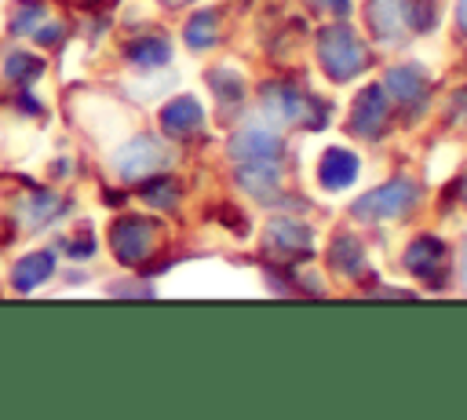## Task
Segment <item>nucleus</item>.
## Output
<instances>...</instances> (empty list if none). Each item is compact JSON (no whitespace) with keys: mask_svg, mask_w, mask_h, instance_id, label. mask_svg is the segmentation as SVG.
I'll return each instance as SVG.
<instances>
[{"mask_svg":"<svg viewBox=\"0 0 467 420\" xmlns=\"http://www.w3.org/2000/svg\"><path fill=\"white\" fill-rule=\"evenodd\" d=\"M412 201H416V186L409 179H390V183L361 194L350 212L358 219H398L412 208Z\"/></svg>","mask_w":467,"mask_h":420,"instance_id":"obj_4","label":"nucleus"},{"mask_svg":"<svg viewBox=\"0 0 467 420\" xmlns=\"http://www.w3.org/2000/svg\"><path fill=\"white\" fill-rule=\"evenodd\" d=\"M168 164H171V150L157 135H139L117 153V175L124 183H139V179H146Z\"/></svg>","mask_w":467,"mask_h":420,"instance_id":"obj_3","label":"nucleus"},{"mask_svg":"<svg viewBox=\"0 0 467 420\" xmlns=\"http://www.w3.org/2000/svg\"><path fill=\"white\" fill-rule=\"evenodd\" d=\"M332 267L343 274H361V245L354 237H336L332 241Z\"/></svg>","mask_w":467,"mask_h":420,"instance_id":"obj_19","label":"nucleus"},{"mask_svg":"<svg viewBox=\"0 0 467 420\" xmlns=\"http://www.w3.org/2000/svg\"><path fill=\"white\" fill-rule=\"evenodd\" d=\"M456 22H460V29L467 33V0H456Z\"/></svg>","mask_w":467,"mask_h":420,"instance_id":"obj_27","label":"nucleus"},{"mask_svg":"<svg viewBox=\"0 0 467 420\" xmlns=\"http://www.w3.org/2000/svg\"><path fill=\"white\" fill-rule=\"evenodd\" d=\"M405 267L420 278H427L431 285H441V270H445V245L438 237H416L405 252Z\"/></svg>","mask_w":467,"mask_h":420,"instance_id":"obj_9","label":"nucleus"},{"mask_svg":"<svg viewBox=\"0 0 467 420\" xmlns=\"http://www.w3.org/2000/svg\"><path fill=\"white\" fill-rule=\"evenodd\" d=\"M36 22H44V4H36V0H22L18 11L11 15V33H29Z\"/></svg>","mask_w":467,"mask_h":420,"instance_id":"obj_22","label":"nucleus"},{"mask_svg":"<svg viewBox=\"0 0 467 420\" xmlns=\"http://www.w3.org/2000/svg\"><path fill=\"white\" fill-rule=\"evenodd\" d=\"M142 197L150 201V205H161V208H175V183H168V179H153V183H146L142 186Z\"/></svg>","mask_w":467,"mask_h":420,"instance_id":"obj_24","label":"nucleus"},{"mask_svg":"<svg viewBox=\"0 0 467 420\" xmlns=\"http://www.w3.org/2000/svg\"><path fill=\"white\" fill-rule=\"evenodd\" d=\"M201 124H204V110H201V102L190 99V95H179V99H171V102L161 110V128H164L168 135H193Z\"/></svg>","mask_w":467,"mask_h":420,"instance_id":"obj_11","label":"nucleus"},{"mask_svg":"<svg viewBox=\"0 0 467 420\" xmlns=\"http://www.w3.org/2000/svg\"><path fill=\"white\" fill-rule=\"evenodd\" d=\"M208 84H212L226 102H237V99H241V77H237L234 69H215V73L208 77Z\"/></svg>","mask_w":467,"mask_h":420,"instance_id":"obj_23","label":"nucleus"},{"mask_svg":"<svg viewBox=\"0 0 467 420\" xmlns=\"http://www.w3.org/2000/svg\"><path fill=\"white\" fill-rule=\"evenodd\" d=\"M281 139L270 128H241L230 139V157L237 164H281Z\"/></svg>","mask_w":467,"mask_h":420,"instance_id":"obj_5","label":"nucleus"},{"mask_svg":"<svg viewBox=\"0 0 467 420\" xmlns=\"http://www.w3.org/2000/svg\"><path fill=\"white\" fill-rule=\"evenodd\" d=\"M128 58H131L135 66H142V69H153V66H161V62L171 58V47H168L164 37H142V40H135V44L128 47Z\"/></svg>","mask_w":467,"mask_h":420,"instance_id":"obj_18","label":"nucleus"},{"mask_svg":"<svg viewBox=\"0 0 467 420\" xmlns=\"http://www.w3.org/2000/svg\"><path fill=\"white\" fill-rule=\"evenodd\" d=\"M66 248H69V256H91V252H95V245H91V237H80V241H69Z\"/></svg>","mask_w":467,"mask_h":420,"instance_id":"obj_25","label":"nucleus"},{"mask_svg":"<svg viewBox=\"0 0 467 420\" xmlns=\"http://www.w3.org/2000/svg\"><path fill=\"white\" fill-rule=\"evenodd\" d=\"M387 113H390V99H387V88L383 84H368L358 99H354V110H350V131L354 135H365V139H376L387 124Z\"/></svg>","mask_w":467,"mask_h":420,"instance_id":"obj_6","label":"nucleus"},{"mask_svg":"<svg viewBox=\"0 0 467 420\" xmlns=\"http://www.w3.org/2000/svg\"><path fill=\"white\" fill-rule=\"evenodd\" d=\"M182 33H186V44H190L193 51L212 47L215 37H219V18H215V11H197V15H190V22H186Z\"/></svg>","mask_w":467,"mask_h":420,"instance_id":"obj_17","label":"nucleus"},{"mask_svg":"<svg viewBox=\"0 0 467 420\" xmlns=\"http://www.w3.org/2000/svg\"><path fill=\"white\" fill-rule=\"evenodd\" d=\"M266 252L277 256V259H296V256H310V230L296 219H274L266 226V237H263Z\"/></svg>","mask_w":467,"mask_h":420,"instance_id":"obj_7","label":"nucleus"},{"mask_svg":"<svg viewBox=\"0 0 467 420\" xmlns=\"http://www.w3.org/2000/svg\"><path fill=\"white\" fill-rule=\"evenodd\" d=\"M317 179H321V186H328V190L350 186V183L358 179V157H354L350 150H328V153L321 157V164H317Z\"/></svg>","mask_w":467,"mask_h":420,"instance_id":"obj_12","label":"nucleus"},{"mask_svg":"<svg viewBox=\"0 0 467 420\" xmlns=\"http://www.w3.org/2000/svg\"><path fill=\"white\" fill-rule=\"evenodd\" d=\"M109 248L120 263L128 267H139L142 259L153 256L157 248V223L146 219V215H120L113 226H109Z\"/></svg>","mask_w":467,"mask_h":420,"instance_id":"obj_2","label":"nucleus"},{"mask_svg":"<svg viewBox=\"0 0 467 420\" xmlns=\"http://www.w3.org/2000/svg\"><path fill=\"white\" fill-rule=\"evenodd\" d=\"M463 278H467V248H463Z\"/></svg>","mask_w":467,"mask_h":420,"instance_id":"obj_30","label":"nucleus"},{"mask_svg":"<svg viewBox=\"0 0 467 420\" xmlns=\"http://www.w3.org/2000/svg\"><path fill=\"white\" fill-rule=\"evenodd\" d=\"M401 18L416 29V33H423V29H431L434 22H438V11H434V0H401Z\"/></svg>","mask_w":467,"mask_h":420,"instance_id":"obj_20","label":"nucleus"},{"mask_svg":"<svg viewBox=\"0 0 467 420\" xmlns=\"http://www.w3.org/2000/svg\"><path fill=\"white\" fill-rule=\"evenodd\" d=\"M58 37H62L58 26H40V29H36V40H40V44H55Z\"/></svg>","mask_w":467,"mask_h":420,"instance_id":"obj_26","label":"nucleus"},{"mask_svg":"<svg viewBox=\"0 0 467 420\" xmlns=\"http://www.w3.org/2000/svg\"><path fill=\"white\" fill-rule=\"evenodd\" d=\"M383 88H387V95H390L398 106H405V110H420V106L427 102V80H423V73L412 69V66H394V69H387Z\"/></svg>","mask_w":467,"mask_h":420,"instance_id":"obj_8","label":"nucleus"},{"mask_svg":"<svg viewBox=\"0 0 467 420\" xmlns=\"http://www.w3.org/2000/svg\"><path fill=\"white\" fill-rule=\"evenodd\" d=\"M237 183L252 197L270 201L277 194V164H237Z\"/></svg>","mask_w":467,"mask_h":420,"instance_id":"obj_15","label":"nucleus"},{"mask_svg":"<svg viewBox=\"0 0 467 420\" xmlns=\"http://www.w3.org/2000/svg\"><path fill=\"white\" fill-rule=\"evenodd\" d=\"M368 26L383 44H398L401 40V4L394 0H372L368 4Z\"/></svg>","mask_w":467,"mask_h":420,"instance_id":"obj_14","label":"nucleus"},{"mask_svg":"<svg viewBox=\"0 0 467 420\" xmlns=\"http://www.w3.org/2000/svg\"><path fill=\"white\" fill-rule=\"evenodd\" d=\"M317 58L332 80H350L365 69V47L350 26H325L317 33Z\"/></svg>","mask_w":467,"mask_h":420,"instance_id":"obj_1","label":"nucleus"},{"mask_svg":"<svg viewBox=\"0 0 467 420\" xmlns=\"http://www.w3.org/2000/svg\"><path fill=\"white\" fill-rule=\"evenodd\" d=\"M40 73H44V62H40L36 55L15 51V55L7 58V77H11V80H22V84H29V80H36Z\"/></svg>","mask_w":467,"mask_h":420,"instance_id":"obj_21","label":"nucleus"},{"mask_svg":"<svg viewBox=\"0 0 467 420\" xmlns=\"http://www.w3.org/2000/svg\"><path fill=\"white\" fill-rule=\"evenodd\" d=\"M460 197H463V205H467V179H463V186H460Z\"/></svg>","mask_w":467,"mask_h":420,"instance_id":"obj_29","label":"nucleus"},{"mask_svg":"<svg viewBox=\"0 0 467 420\" xmlns=\"http://www.w3.org/2000/svg\"><path fill=\"white\" fill-rule=\"evenodd\" d=\"M456 106H467V88H463V91H456Z\"/></svg>","mask_w":467,"mask_h":420,"instance_id":"obj_28","label":"nucleus"},{"mask_svg":"<svg viewBox=\"0 0 467 420\" xmlns=\"http://www.w3.org/2000/svg\"><path fill=\"white\" fill-rule=\"evenodd\" d=\"M58 212H62V197L51 194V190H36V194H29L26 205H22V215H26L29 226H44V223H51Z\"/></svg>","mask_w":467,"mask_h":420,"instance_id":"obj_16","label":"nucleus"},{"mask_svg":"<svg viewBox=\"0 0 467 420\" xmlns=\"http://www.w3.org/2000/svg\"><path fill=\"white\" fill-rule=\"evenodd\" d=\"M51 270H55V256H51V252H29V256H22V259L15 263L11 281H15L18 292H29V289H36Z\"/></svg>","mask_w":467,"mask_h":420,"instance_id":"obj_13","label":"nucleus"},{"mask_svg":"<svg viewBox=\"0 0 467 420\" xmlns=\"http://www.w3.org/2000/svg\"><path fill=\"white\" fill-rule=\"evenodd\" d=\"M306 102L310 95H303L292 84H266L263 88V106L274 121H303L306 117Z\"/></svg>","mask_w":467,"mask_h":420,"instance_id":"obj_10","label":"nucleus"}]
</instances>
